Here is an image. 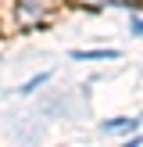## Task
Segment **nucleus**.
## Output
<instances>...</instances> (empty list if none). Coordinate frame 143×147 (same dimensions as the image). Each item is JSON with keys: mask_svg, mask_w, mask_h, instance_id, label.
<instances>
[{"mask_svg": "<svg viewBox=\"0 0 143 147\" xmlns=\"http://www.w3.org/2000/svg\"><path fill=\"white\" fill-rule=\"evenodd\" d=\"M114 57H122L118 50L104 47V50H72V61H114Z\"/></svg>", "mask_w": 143, "mask_h": 147, "instance_id": "obj_2", "label": "nucleus"}, {"mask_svg": "<svg viewBox=\"0 0 143 147\" xmlns=\"http://www.w3.org/2000/svg\"><path fill=\"white\" fill-rule=\"evenodd\" d=\"M136 126H140L136 119H107V122H100L104 133H122V129H136Z\"/></svg>", "mask_w": 143, "mask_h": 147, "instance_id": "obj_3", "label": "nucleus"}, {"mask_svg": "<svg viewBox=\"0 0 143 147\" xmlns=\"http://www.w3.org/2000/svg\"><path fill=\"white\" fill-rule=\"evenodd\" d=\"M107 4H122V7H132V0H107Z\"/></svg>", "mask_w": 143, "mask_h": 147, "instance_id": "obj_5", "label": "nucleus"}, {"mask_svg": "<svg viewBox=\"0 0 143 147\" xmlns=\"http://www.w3.org/2000/svg\"><path fill=\"white\" fill-rule=\"evenodd\" d=\"M47 79H50V72H43V76H32V79H29V83H25V86H21V90H18V93H32V90H39V86H43V83H47Z\"/></svg>", "mask_w": 143, "mask_h": 147, "instance_id": "obj_4", "label": "nucleus"}, {"mask_svg": "<svg viewBox=\"0 0 143 147\" xmlns=\"http://www.w3.org/2000/svg\"><path fill=\"white\" fill-rule=\"evenodd\" d=\"M50 18V0H18L14 4V25L18 29H36Z\"/></svg>", "mask_w": 143, "mask_h": 147, "instance_id": "obj_1", "label": "nucleus"}]
</instances>
